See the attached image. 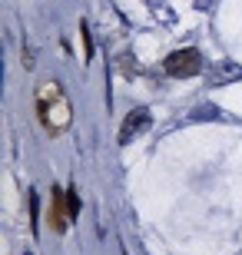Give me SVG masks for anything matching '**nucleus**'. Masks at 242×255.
<instances>
[{"mask_svg":"<svg viewBox=\"0 0 242 255\" xmlns=\"http://www.w3.org/2000/svg\"><path fill=\"white\" fill-rule=\"evenodd\" d=\"M37 120L43 123V129L50 136L66 132L70 123H73V106H70L63 86L56 83V80H43L37 86Z\"/></svg>","mask_w":242,"mask_h":255,"instance_id":"1","label":"nucleus"},{"mask_svg":"<svg viewBox=\"0 0 242 255\" xmlns=\"http://www.w3.org/2000/svg\"><path fill=\"white\" fill-rule=\"evenodd\" d=\"M163 70H166V76H173V80L196 76V73H203V53H199V50H193V47L173 50V53L163 60Z\"/></svg>","mask_w":242,"mask_h":255,"instance_id":"2","label":"nucleus"},{"mask_svg":"<svg viewBox=\"0 0 242 255\" xmlns=\"http://www.w3.org/2000/svg\"><path fill=\"white\" fill-rule=\"evenodd\" d=\"M47 222L53 232H66L70 226V209H66V189H50V206H47Z\"/></svg>","mask_w":242,"mask_h":255,"instance_id":"3","label":"nucleus"},{"mask_svg":"<svg viewBox=\"0 0 242 255\" xmlns=\"http://www.w3.org/2000/svg\"><path fill=\"white\" fill-rule=\"evenodd\" d=\"M149 126V110H133L126 120H123V126H120V142L126 146V142H133V136H140L143 129Z\"/></svg>","mask_w":242,"mask_h":255,"instance_id":"4","label":"nucleus"},{"mask_svg":"<svg viewBox=\"0 0 242 255\" xmlns=\"http://www.w3.org/2000/svg\"><path fill=\"white\" fill-rule=\"evenodd\" d=\"M242 76V66L233 63V60H219V63L209 70V86H226L233 83V80H239Z\"/></svg>","mask_w":242,"mask_h":255,"instance_id":"5","label":"nucleus"},{"mask_svg":"<svg viewBox=\"0 0 242 255\" xmlns=\"http://www.w3.org/2000/svg\"><path fill=\"white\" fill-rule=\"evenodd\" d=\"M66 209H70V222H73V219L80 216V199H76V186H70V189H66Z\"/></svg>","mask_w":242,"mask_h":255,"instance_id":"6","label":"nucleus"},{"mask_svg":"<svg viewBox=\"0 0 242 255\" xmlns=\"http://www.w3.org/2000/svg\"><path fill=\"white\" fill-rule=\"evenodd\" d=\"M23 66H33V50H23Z\"/></svg>","mask_w":242,"mask_h":255,"instance_id":"7","label":"nucleus"}]
</instances>
